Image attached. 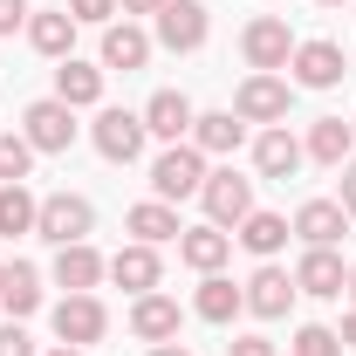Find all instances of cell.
Returning a JSON list of instances; mask_svg holds the SVG:
<instances>
[{"instance_id":"39","label":"cell","mask_w":356,"mask_h":356,"mask_svg":"<svg viewBox=\"0 0 356 356\" xmlns=\"http://www.w3.org/2000/svg\"><path fill=\"white\" fill-rule=\"evenodd\" d=\"M151 356H192L185 343H151Z\"/></svg>"},{"instance_id":"27","label":"cell","mask_w":356,"mask_h":356,"mask_svg":"<svg viewBox=\"0 0 356 356\" xmlns=\"http://www.w3.org/2000/svg\"><path fill=\"white\" fill-rule=\"evenodd\" d=\"M288 233H295V226L281 220V213H247V220H240V247L261 254V261H274V254L288 247Z\"/></svg>"},{"instance_id":"38","label":"cell","mask_w":356,"mask_h":356,"mask_svg":"<svg viewBox=\"0 0 356 356\" xmlns=\"http://www.w3.org/2000/svg\"><path fill=\"white\" fill-rule=\"evenodd\" d=\"M343 350H356V309L343 315Z\"/></svg>"},{"instance_id":"31","label":"cell","mask_w":356,"mask_h":356,"mask_svg":"<svg viewBox=\"0 0 356 356\" xmlns=\"http://www.w3.org/2000/svg\"><path fill=\"white\" fill-rule=\"evenodd\" d=\"M295 356H343V336L336 329H322V322H309V329H295V343H288Z\"/></svg>"},{"instance_id":"18","label":"cell","mask_w":356,"mask_h":356,"mask_svg":"<svg viewBox=\"0 0 356 356\" xmlns=\"http://www.w3.org/2000/svg\"><path fill=\"white\" fill-rule=\"evenodd\" d=\"M131 336L137 343H178V302L172 295H137V309H131Z\"/></svg>"},{"instance_id":"2","label":"cell","mask_w":356,"mask_h":356,"mask_svg":"<svg viewBox=\"0 0 356 356\" xmlns=\"http://www.w3.org/2000/svg\"><path fill=\"white\" fill-rule=\"evenodd\" d=\"M89 226H96V206H89L83 192H48L35 233H42V240H55V247H76V240H89Z\"/></svg>"},{"instance_id":"11","label":"cell","mask_w":356,"mask_h":356,"mask_svg":"<svg viewBox=\"0 0 356 356\" xmlns=\"http://www.w3.org/2000/svg\"><path fill=\"white\" fill-rule=\"evenodd\" d=\"M295 295H302V288H295V274H288V267H274V261H261V267H254V281H247V309L261 315V322H281V315L295 309Z\"/></svg>"},{"instance_id":"3","label":"cell","mask_w":356,"mask_h":356,"mask_svg":"<svg viewBox=\"0 0 356 356\" xmlns=\"http://www.w3.org/2000/svg\"><path fill=\"white\" fill-rule=\"evenodd\" d=\"M288 103H295V83L261 76V69L233 89V117H240V124H281V117H288Z\"/></svg>"},{"instance_id":"17","label":"cell","mask_w":356,"mask_h":356,"mask_svg":"<svg viewBox=\"0 0 356 356\" xmlns=\"http://www.w3.org/2000/svg\"><path fill=\"white\" fill-rule=\"evenodd\" d=\"M103 274H110V261H103L89 240H76V247H55V281H62L69 295H89Z\"/></svg>"},{"instance_id":"30","label":"cell","mask_w":356,"mask_h":356,"mask_svg":"<svg viewBox=\"0 0 356 356\" xmlns=\"http://www.w3.org/2000/svg\"><path fill=\"white\" fill-rule=\"evenodd\" d=\"M28 165H35V144H28L21 131H0V185H21Z\"/></svg>"},{"instance_id":"21","label":"cell","mask_w":356,"mask_h":356,"mask_svg":"<svg viewBox=\"0 0 356 356\" xmlns=\"http://www.w3.org/2000/svg\"><path fill=\"white\" fill-rule=\"evenodd\" d=\"M144 62H151V35L131 28V21H110V28H103V69H124V76H131Z\"/></svg>"},{"instance_id":"32","label":"cell","mask_w":356,"mask_h":356,"mask_svg":"<svg viewBox=\"0 0 356 356\" xmlns=\"http://www.w3.org/2000/svg\"><path fill=\"white\" fill-rule=\"evenodd\" d=\"M69 14H76V28H110L117 0H69Z\"/></svg>"},{"instance_id":"26","label":"cell","mask_w":356,"mask_h":356,"mask_svg":"<svg viewBox=\"0 0 356 356\" xmlns=\"http://www.w3.org/2000/svg\"><path fill=\"white\" fill-rule=\"evenodd\" d=\"M28 42H35V55H69L76 48V14L62 7V14H28Z\"/></svg>"},{"instance_id":"22","label":"cell","mask_w":356,"mask_h":356,"mask_svg":"<svg viewBox=\"0 0 356 356\" xmlns=\"http://www.w3.org/2000/svg\"><path fill=\"white\" fill-rule=\"evenodd\" d=\"M55 96H62L69 110L103 103V69H96V62H76V55H62V69H55Z\"/></svg>"},{"instance_id":"43","label":"cell","mask_w":356,"mask_h":356,"mask_svg":"<svg viewBox=\"0 0 356 356\" xmlns=\"http://www.w3.org/2000/svg\"><path fill=\"white\" fill-rule=\"evenodd\" d=\"M0 281H7V267H0Z\"/></svg>"},{"instance_id":"34","label":"cell","mask_w":356,"mask_h":356,"mask_svg":"<svg viewBox=\"0 0 356 356\" xmlns=\"http://www.w3.org/2000/svg\"><path fill=\"white\" fill-rule=\"evenodd\" d=\"M28 14H35L28 0H0V35H14V28H28Z\"/></svg>"},{"instance_id":"41","label":"cell","mask_w":356,"mask_h":356,"mask_svg":"<svg viewBox=\"0 0 356 356\" xmlns=\"http://www.w3.org/2000/svg\"><path fill=\"white\" fill-rule=\"evenodd\" d=\"M350 295H356V267H350Z\"/></svg>"},{"instance_id":"36","label":"cell","mask_w":356,"mask_h":356,"mask_svg":"<svg viewBox=\"0 0 356 356\" xmlns=\"http://www.w3.org/2000/svg\"><path fill=\"white\" fill-rule=\"evenodd\" d=\"M336 206H343V213H350V220H356V158H350V165H343V192H336Z\"/></svg>"},{"instance_id":"19","label":"cell","mask_w":356,"mask_h":356,"mask_svg":"<svg viewBox=\"0 0 356 356\" xmlns=\"http://www.w3.org/2000/svg\"><path fill=\"white\" fill-rule=\"evenodd\" d=\"M192 144H199L206 158H233V151L247 144V124H240L233 110H206V117H192Z\"/></svg>"},{"instance_id":"14","label":"cell","mask_w":356,"mask_h":356,"mask_svg":"<svg viewBox=\"0 0 356 356\" xmlns=\"http://www.w3.org/2000/svg\"><path fill=\"white\" fill-rule=\"evenodd\" d=\"M302 151H309L315 165H329V172H343L356 158V124H343V117H315L309 137H302Z\"/></svg>"},{"instance_id":"10","label":"cell","mask_w":356,"mask_h":356,"mask_svg":"<svg viewBox=\"0 0 356 356\" xmlns=\"http://www.w3.org/2000/svg\"><path fill=\"white\" fill-rule=\"evenodd\" d=\"M103 329H110V315H103L96 295H62V302H55V336H62V343L89 350V343H103Z\"/></svg>"},{"instance_id":"29","label":"cell","mask_w":356,"mask_h":356,"mask_svg":"<svg viewBox=\"0 0 356 356\" xmlns=\"http://www.w3.org/2000/svg\"><path fill=\"white\" fill-rule=\"evenodd\" d=\"M0 302H7L14 322H21V315H35V309H42V274H35L28 261H14V267H7V281H0Z\"/></svg>"},{"instance_id":"28","label":"cell","mask_w":356,"mask_h":356,"mask_svg":"<svg viewBox=\"0 0 356 356\" xmlns=\"http://www.w3.org/2000/svg\"><path fill=\"white\" fill-rule=\"evenodd\" d=\"M35 220H42V199H35L28 185H0V240L35 233Z\"/></svg>"},{"instance_id":"25","label":"cell","mask_w":356,"mask_h":356,"mask_svg":"<svg viewBox=\"0 0 356 356\" xmlns=\"http://www.w3.org/2000/svg\"><path fill=\"white\" fill-rule=\"evenodd\" d=\"M124 226H131L144 247H158V240H178L185 226H178V206H165V199H144V206H131L124 213Z\"/></svg>"},{"instance_id":"5","label":"cell","mask_w":356,"mask_h":356,"mask_svg":"<svg viewBox=\"0 0 356 356\" xmlns=\"http://www.w3.org/2000/svg\"><path fill=\"white\" fill-rule=\"evenodd\" d=\"M151 21H158V48H172V55H192V48H206V35H213V21H206L199 0H165Z\"/></svg>"},{"instance_id":"20","label":"cell","mask_w":356,"mask_h":356,"mask_svg":"<svg viewBox=\"0 0 356 356\" xmlns=\"http://www.w3.org/2000/svg\"><path fill=\"white\" fill-rule=\"evenodd\" d=\"M158 274H165V267H158V247H144V240H131L124 254H110V281L131 288V295H151Z\"/></svg>"},{"instance_id":"40","label":"cell","mask_w":356,"mask_h":356,"mask_svg":"<svg viewBox=\"0 0 356 356\" xmlns=\"http://www.w3.org/2000/svg\"><path fill=\"white\" fill-rule=\"evenodd\" d=\"M48 356H83V350H76V343H55V350H48Z\"/></svg>"},{"instance_id":"7","label":"cell","mask_w":356,"mask_h":356,"mask_svg":"<svg viewBox=\"0 0 356 356\" xmlns=\"http://www.w3.org/2000/svg\"><path fill=\"white\" fill-rule=\"evenodd\" d=\"M199 199H206V220L213 226H240L247 213H254V178H240L233 165H226V172H206Z\"/></svg>"},{"instance_id":"33","label":"cell","mask_w":356,"mask_h":356,"mask_svg":"<svg viewBox=\"0 0 356 356\" xmlns=\"http://www.w3.org/2000/svg\"><path fill=\"white\" fill-rule=\"evenodd\" d=\"M0 356H35V343H28L21 322H0Z\"/></svg>"},{"instance_id":"42","label":"cell","mask_w":356,"mask_h":356,"mask_svg":"<svg viewBox=\"0 0 356 356\" xmlns=\"http://www.w3.org/2000/svg\"><path fill=\"white\" fill-rule=\"evenodd\" d=\"M322 7H343V0H322Z\"/></svg>"},{"instance_id":"4","label":"cell","mask_w":356,"mask_h":356,"mask_svg":"<svg viewBox=\"0 0 356 356\" xmlns=\"http://www.w3.org/2000/svg\"><path fill=\"white\" fill-rule=\"evenodd\" d=\"M240 55H247V69H261V76L288 69V62H295V35H288V21H281V14H261V21H247V35H240Z\"/></svg>"},{"instance_id":"13","label":"cell","mask_w":356,"mask_h":356,"mask_svg":"<svg viewBox=\"0 0 356 356\" xmlns=\"http://www.w3.org/2000/svg\"><path fill=\"white\" fill-rule=\"evenodd\" d=\"M288 69H295L302 89H336L343 76H350V55H343L336 42H295V62H288Z\"/></svg>"},{"instance_id":"37","label":"cell","mask_w":356,"mask_h":356,"mask_svg":"<svg viewBox=\"0 0 356 356\" xmlns=\"http://www.w3.org/2000/svg\"><path fill=\"white\" fill-rule=\"evenodd\" d=\"M117 7H124V14H158L165 0H117Z\"/></svg>"},{"instance_id":"15","label":"cell","mask_w":356,"mask_h":356,"mask_svg":"<svg viewBox=\"0 0 356 356\" xmlns=\"http://www.w3.org/2000/svg\"><path fill=\"white\" fill-rule=\"evenodd\" d=\"M226 254H233V233H226V226H185V233H178V261L185 267H199V274H220L226 267Z\"/></svg>"},{"instance_id":"35","label":"cell","mask_w":356,"mask_h":356,"mask_svg":"<svg viewBox=\"0 0 356 356\" xmlns=\"http://www.w3.org/2000/svg\"><path fill=\"white\" fill-rule=\"evenodd\" d=\"M226 356H274V343H267V336H233Z\"/></svg>"},{"instance_id":"16","label":"cell","mask_w":356,"mask_h":356,"mask_svg":"<svg viewBox=\"0 0 356 356\" xmlns=\"http://www.w3.org/2000/svg\"><path fill=\"white\" fill-rule=\"evenodd\" d=\"M192 117H199V110L185 103V89H158V96L144 103V131L165 137V144H185V137H192Z\"/></svg>"},{"instance_id":"24","label":"cell","mask_w":356,"mask_h":356,"mask_svg":"<svg viewBox=\"0 0 356 356\" xmlns=\"http://www.w3.org/2000/svg\"><path fill=\"white\" fill-rule=\"evenodd\" d=\"M192 309H199V322H233V315L247 309V288H233L226 274H206L199 295H192Z\"/></svg>"},{"instance_id":"23","label":"cell","mask_w":356,"mask_h":356,"mask_svg":"<svg viewBox=\"0 0 356 356\" xmlns=\"http://www.w3.org/2000/svg\"><path fill=\"white\" fill-rule=\"evenodd\" d=\"M343 226H350V213H343L336 199H309V206L295 213V233H302L309 247H336V240H343Z\"/></svg>"},{"instance_id":"1","label":"cell","mask_w":356,"mask_h":356,"mask_svg":"<svg viewBox=\"0 0 356 356\" xmlns=\"http://www.w3.org/2000/svg\"><path fill=\"white\" fill-rule=\"evenodd\" d=\"M199 185H206V151H199V144H165L158 165H151V192H158L165 206H178V199H192Z\"/></svg>"},{"instance_id":"12","label":"cell","mask_w":356,"mask_h":356,"mask_svg":"<svg viewBox=\"0 0 356 356\" xmlns=\"http://www.w3.org/2000/svg\"><path fill=\"white\" fill-rule=\"evenodd\" d=\"M302 158H309V151H302V137L288 131V124H267V131L254 137V172L261 178H281V185H288V178L302 172Z\"/></svg>"},{"instance_id":"8","label":"cell","mask_w":356,"mask_h":356,"mask_svg":"<svg viewBox=\"0 0 356 356\" xmlns=\"http://www.w3.org/2000/svg\"><path fill=\"white\" fill-rule=\"evenodd\" d=\"M96 151H103V158H110V165H137V158H144V110H103V117H96Z\"/></svg>"},{"instance_id":"6","label":"cell","mask_w":356,"mask_h":356,"mask_svg":"<svg viewBox=\"0 0 356 356\" xmlns=\"http://www.w3.org/2000/svg\"><path fill=\"white\" fill-rule=\"evenodd\" d=\"M21 137L35 144V151H69L76 144V110L62 103V96H42V103H28V117H21Z\"/></svg>"},{"instance_id":"9","label":"cell","mask_w":356,"mask_h":356,"mask_svg":"<svg viewBox=\"0 0 356 356\" xmlns=\"http://www.w3.org/2000/svg\"><path fill=\"white\" fill-rule=\"evenodd\" d=\"M295 288L315 295V302H336V295L350 288V261H343L336 247H309V254L295 261Z\"/></svg>"}]
</instances>
